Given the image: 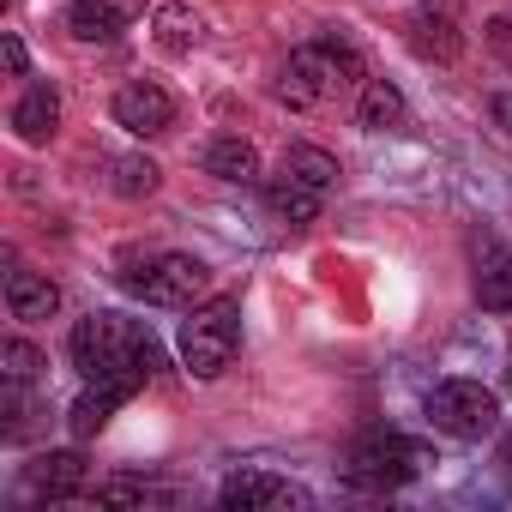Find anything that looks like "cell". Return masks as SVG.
Here are the masks:
<instances>
[{
	"instance_id": "cell-6",
	"label": "cell",
	"mask_w": 512,
	"mask_h": 512,
	"mask_svg": "<svg viewBox=\"0 0 512 512\" xmlns=\"http://www.w3.org/2000/svg\"><path fill=\"white\" fill-rule=\"evenodd\" d=\"M133 296H145L151 308H193L205 296V266L187 260V253H163V260H151L139 278H127Z\"/></svg>"
},
{
	"instance_id": "cell-19",
	"label": "cell",
	"mask_w": 512,
	"mask_h": 512,
	"mask_svg": "<svg viewBox=\"0 0 512 512\" xmlns=\"http://www.w3.org/2000/svg\"><path fill=\"white\" fill-rule=\"evenodd\" d=\"M157 43L169 49V55H187L193 43H199V19L181 7V0H169V7H157Z\"/></svg>"
},
{
	"instance_id": "cell-27",
	"label": "cell",
	"mask_w": 512,
	"mask_h": 512,
	"mask_svg": "<svg viewBox=\"0 0 512 512\" xmlns=\"http://www.w3.org/2000/svg\"><path fill=\"white\" fill-rule=\"evenodd\" d=\"M506 458H512V446H506Z\"/></svg>"
},
{
	"instance_id": "cell-3",
	"label": "cell",
	"mask_w": 512,
	"mask_h": 512,
	"mask_svg": "<svg viewBox=\"0 0 512 512\" xmlns=\"http://www.w3.org/2000/svg\"><path fill=\"white\" fill-rule=\"evenodd\" d=\"M241 350V308L229 296L193 308V320H181V362L193 380H217Z\"/></svg>"
},
{
	"instance_id": "cell-23",
	"label": "cell",
	"mask_w": 512,
	"mask_h": 512,
	"mask_svg": "<svg viewBox=\"0 0 512 512\" xmlns=\"http://www.w3.org/2000/svg\"><path fill=\"white\" fill-rule=\"evenodd\" d=\"M0 362H7V386H31L37 374H43V356L31 350V344H0Z\"/></svg>"
},
{
	"instance_id": "cell-18",
	"label": "cell",
	"mask_w": 512,
	"mask_h": 512,
	"mask_svg": "<svg viewBox=\"0 0 512 512\" xmlns=\"http://www.w3.org/2000/svg\"><path fill=\"white\" fill-rule=\"evenodd\" d=\"M284 175H296V181H308V187H338V157L332 151H320V145H290L284 151Z\"/></svg>"
},
{
	"instance_id": "cell-11",
	"label": "cell",
	"mask_w": 512,
	"mask_h": 512,
	"mask_svg": "<svg viewBox=\"0 0 512 512\" xmlns=\"http://www.w3.org/2000/svg\"><path fill=\"white\" fill-rule=\"evenodd\" d=\"M127 398H133V386H121V380H91V392L73 404V434H79V440L103 434V428H109V416H115Z\"/></svg>"
},
{
	"instance_id": "cell-9",
	"label": "cell",
	"mask_w": 512,
	"mask_h": 512,
	"mask_svg": "<svg viewBox=\"0 0 512 512\" xmlns=\"http://www.w3.org/2000/svg\"><path fill=\"white\" fill-rule=\"evenodd\" d=\"M476 302L494 314H512V247L500 241L476 247Z\"/></svg>"
},
{
	"instance_id": "cell-14",
	"label": "cell",
	"mask_w": 512,
	"mask_h": 512,
	"mask_svg": "<svg viewBox=\"0 0 512 512\" xmlns=\"http://www.w3.org/2000/svg\"><path fill=\"white\" fill-rule=\"evenodd\" d=\"M7 308H13V320H49L61 308V290L43 272H13L7 278Z\"/></svg>"
},
{
	"instance_id": "cell-24",
	"label": "cell",
	"mask_w": 512,
	"mask_h": 512,
	"mask_svg": "<svg viewBox=\"0 0 512 512\" xmlns=\"http://www.w3.org/2000/svg\"><path fill=\"white\" fill-rule=\"evenodd\" d=\"M0 55H7V73H19V79H25V67H31V61H25V43H19V37H0Z\"/></svg>"
},
{
	"instance_id": "cell-25",
	"label": "cell",
	"mask_w": 512,
	"mask_h": 512,
	"mask_svg": "<svg viewBox=\"0 0 512 512\" xmlns=\"http://www.w3.org/2000/svg\"><path fill=\"white\" fill-rule=\"evenodd\" d=\"M488 43L512 61V19H488Z\"/></svg>"
},
{
	"instance_id": "cell-8",
	"label": "cell",
	"mask_w": 512,
	"mask_h": 512,
	"mask_svg": "<svg viewBox=\"0 0 512 512\" xmlns=\"http://www.w3.org/2000/svg\"><path fill=\"white\" fill-rule=\"evenodd\" d=\"M115 127H127V133H139V139L169 133V127H175V97H169L163 85H151V79H133V85L115 91Z\"/></svg>"
},
{
	"instance_id": "cell-2",
	"label": "cell",
	"mask_w": 512,
	"mask_h": 512,
	"mask_svg": "<svg viewBox=\"0 0 512 512\" xmlns=\"http://www.w3.org/2000/svg\"><path fill=\"white\" fill-rule=\"evenodd\" d=\"M350 85H368L362 79V61H356V49L350 43H308V49H296L290 55V67H284V79H278V103H290V109H314V103H326V97H338V91H350Z\"/></svg>"
},
{
	"instance_id": "cell-4",
	"label": "cell",
	"mask_w": 512,
	"mask_h": 512,
	"mask_svg": "<svg viewBox=\"0 0 512 512\" xmlns=\"http://www.w3.org/2000/svg\"><path fill=\"white\" fill-rule=\"evenodd\" d=\"M428 416H434V428L452 434V440H482V434H494V422H500V398H494L488 386H476V380H440V386L428 392Z\"/></svg>"
},
{
	"instance_id": "cell-20",
	"label": "cell",
	"mask_w": 512,
	"mask_h": 512,
	"mask_svg": "<svg viewBox=\"0 0 512 512\" xmlns=\"http://www.w3.org/2000/svg\"><path fill=\"white\" fill-rule=\"evenodd\" d=\"M410 31H416V49H422V55H434V61H458V31H452V19L422 13Z\"/></svg>"
},
{
	"instance_id": "cell-17",
	"label": "cell",
	"mask_w": 512,
	"mask_h": 512,
	"mask_svg": "<svg viewBox=\"0 0 512 512\" xmlns=\"http://www.w3.org/2000/svg\"><path fill=\"white\" fill-rule=\"evenodd\" d=\"M266 199H272V211H278L290 229H308V223L320 217V187H308V181H296V175H278V181L266 187Z\"/></svg>"
},
{
	"instance_id": "cell-12",
	"label": "cell",
	"mask_w": 512,
	"mask_h": 512,
	"mask_svg": "<svg viewBox=\"0 0 512 512\" xmlns=\"http://www.w3.org/2000/svg\"><path fill=\"white\" fill-rule=\"evenodd\" d=\"M13 127H19V139H25V145L55 139V127H61V97H55V85L25 91V97H19V109H13Z\"/></svg>"
},
{
	"instance_id": "cell-5",
	"label": "cell",
	"mask_w": 512,
	"mask_h": 512,
	"mask_svg": "<svg viewBox=\"0 0 512 512\" xmlns=\"http://www.w3.org/2000/svg\"><path fill=\"white\" fill-rule=\"evenodd\" d=\"M416 464H422V446H410L404 434H368V440L350 452L344 476H350L356 488H398V482L416 476Z\"/></svg>"
},
{
	"instance_id": "cell-1",
	"label": "cell",
	"mask_w": 512,
	"mask_h": 512,
	"mask_svg": "<svg viewBox=\"0 0 512 512\" xmlns=\"http://www.w3.org/2000/svg\"><path fill=\"white\" fill-rule=\"evenodd\" d=\"M73 368L85 380H121V386H145L157 374V344L139 320L121 314H91L73 326Z\"/></svg>"
},
{
	"instance_id": "cell-21",
	"label": "cell",
	"mask_w": 512,
	"mask_h": 512,
	"mask_svg": "<svg viewBox=\"0 0 512 512\" xmlns=\"http://www.w3.org/2000/svg\"><path fill=\"white\" fill-rule=\"evenodd\" d=\"M157 181H163V169L151 157H121L115 163V193L121 199H145V193H157Z\"/></svg>"
},
{
	"instance_id": "cell-22",
	"label": "cell",
	"mask_w": 512,
	"mask_h": 512,
	"mask_svg": "<svg viewBox=\"0 0 512 512\" xmlns=\"http://www.w3.org/2000/svg\"><path fill=\"white\" fill-rule=\"evenodd\" d=\"M151 500H163V488H151V482H139V476H109V482H97V506H151Z\"/></svg>"
},
{
	"instance_id": "cell-7",
	"label": "cell",
	"mask_w": 512,
	"mask_h": 512,
	"mask_svg": "<svg viewBox=\"0 0 512 512\" xmlns=\"http://www.w3.org/2000/svg\"><path fill=\"white\" fill-rule=\"evenodd\" d=\"M217 500L229 512H278V506H308V488H296L284 476H266V470H235L217 488Z\"/></svg>"
},
{
	"instance_id": "cell-16",
	"label": "cell",
	"mask_w": 512,
	"mask_h": 512,
	"mask_svg": "<svg viewBox=\"0 0 512 512\" xmlns=\"http://www.w3.org/2000/svg\"><path fill=\"white\" fill-rule=\"evenodd\" d=\"M356 121H362L368 133H392V127H404V91L386 85V79H368V85H362V103H356Z\"/></svg>"
},
{
	"instance_id": "cell-10",
	"label": "cell",
	"mask_w": 512,
	"mask_h": 512,
	"mask_svg": "<svg viewBox=\"0 0 512 512\" xmlns=\"http://www.w3.org/2000/svg\"><path fill=\"white\" fill-rule=\"evenodd\" d=\"M127 19H133V0H73V13H67L79 43H115Z\"/></svg>"
},
{
	"instance_id": "cell-13",
	"label": "cell",
	"mask_w": 512,
	"mask_h": 512,
	"mask_svg": "<svg viewBox=\"0 0 512 512\" xmlns=\"http://www.w3.org/2000/svg\"><path fill=\"white\" fill-rule=\"evenodd\" d=\"M199 163H205V175H217V181H253V175H260V151H253L247 139H211L205 151H199Z\"/></svg>"
},
{
	"instance_id": "cell-26",
	"label": "cell",
	"mask_w": 512,
	"mask_h": 512,
	"mask_svg": "<svg viewBox=\"0 0 512 512\" xmlns=\"http://www.w3.org/2000/svg\"><path fill=\"white\" fill-rule=\"evenodd\" d=\"M494 121H500V127L512 133V97H494Z\"/></svg>"
},
{
	"instance_id": "cell-15",
	"label": "cell",
	"mask_w": 512,
	"mask_h": 512,
	"mask_svg": "<svg viewBox=\"0 0 512 512\" xmlns=\"http://www.w3.org/2000/svg\"><path fill=\"white\" fill-rule=\"evenodd\" d=\"M31 488L49 494V500L79 494V488H85V458H79V452H49V458H37V464H31Z\"/></svg>"
}]
</instances>
